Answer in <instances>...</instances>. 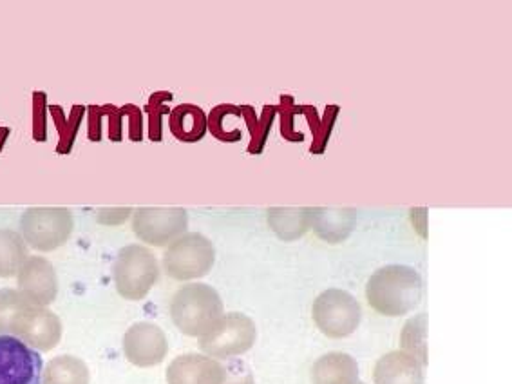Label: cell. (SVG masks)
<instances>
[{
  "label": "cell",
  "mask_w": 512,
  "mask_h": 384,
  "mask_svg": "<svg viewBox=\"0 0 512 384\" xmlns=\"http://www.w3.org/2000/svg\"><path fill=\"white\" fill-rule=\"evenodd\" d=\"M373 381L375 384H424V365L404 350L389 352L375 365Z\"/></svg>",
  "instance_id": "cell-14"
},
{
  "label": "cell",
  "mask_w": 512,
  "mask_h": 384,
  "mask_svg": "<svg viewBox=\"0 0 512 384\" xmlns=\"http://www.w3.org/2000/svg\"><path fill=\"white\" fill-rule=\"evenodd\" d=\"M89 379L86 363L75 356L55 357L42 372V384H89Z\"/></svg>",
  "instance_id": "cell-18"
},
{
  "label": "cell",
  "mask_w": 512,
  "mask_h": 384,
  "mask_svg": "<svg viewBox=\"0 0 512 384\" xmlns=\"http://www.w3.org/2000/svg\"><path fill=\"white\" fill-rule=\"evenodd\" d=\"M357 384H364V383H357Z\"/></svg>",
  "instance_id": "cell-34"
},
{
  "label": "cell",
  "mask_w": 512,
  "mask_h": 384,
  "mask_svg": "<svg viewBox=\"0 0 512 384\" xmlns=\"http://www.w3.org/2000/svg\"><path fill=\"white\" fill-rule=\"evenodd\" d=\"M172 95L163 91V93H154L149 100V104L145 107V111L149 113V138L152 142H162V118L165 113H169L167 102H171Z\"/></svg>",
  "instance_id": "cell-26"
},
{
  "label": "cell",
  "mask_w": 512,
  "mask_h": 384,
  "mask_svg": "<svg viewBox=\"0 0 512 384\" xmlns=\"http://www.w3.org/2000/svg\"><path fill=\"white\" fill-rule=\"evenodd\" d=\"M124 111L129 115V120H131V124H129V135H131V140H134V142H140L143 138L142 111H140L136 106H125Z\"/></svg>",
  "instance_id": "cell-32"
},
{
  "label": "cell",
  "mask_w": 512,
  "mask_h": 384,
  "mask_svg": "<svg viewBox=\"0 0 512 384\" xmlns=\"http://www.w3.org/2000/svg\"><path fill=\"white\" fill-rule=\"evenodd\" d=\"M223 384H256L254 383V375L248 370L247 365L243 363H234L227 366V377Z\"/></svg>",
  "instance_id": "cell-30"
},
{
  "label": "cell",
  "mask_w": 512,
  "mask_h": 384,
  "mask_svg": "<svg viewBox=\"0 0 512 384\" xmlns=\"http://www.w3.org/2000/svg\"><path fill=\"white\" fill-rule=\"evenodd\" d=\"M216 263L212 241L200 232H185L163 256V269L176 281L205 278Z\"/></svg>",
  "instance_id": "cell-6"
},
{
  "label": "cell",
  "mask_w": 512,
  "mask_h": 384,
  "mask_svg": "<svg viewBox=\"0 0 512 384\" xmlns=\"http://www.w3.org/2000/svg\"><path fill=\"white\" fill-rule=\"evenodd\" d=\"M227 366L218 359L201 354H185L176 357L167 368L169 384H223Z\"/></svg>",
  "instance_id": "cell-13"
},
{
  "label": "cell",
  "mask_w": 512,
  "mask_h": 384,
  "mask_svg": "<svg viewBox=\"0 0 512 384\" xmlns=\"http://www.w3.org/2000/svg\"><path fill=\"white\" fill-rule=\"evenodd\" d=\"M337 115H339V107L337 106H328L326 107V111H324L323 118H321V122H319V127H317V131L313 133V144H312V153L313 154H323L324 149H326V145L330 142V135H332L333 125H335V120H337Z\"/></svg>",
  "instance_id": "cell-27"
},
{
  "label": "cell",
  "mask_w": 512,
  "mask_h": 384,
  "mask_svg": "<svg viewBox=\"0 0 512 384\" xmlns=\"http://www.w3.org/2000/svg\"><path fill=\"white\" fill-rule=\"evenodd\" d=\"M11 336L19 337L37 352H49L62 339V321L49 308L29 303L15 319Z\"/></svg>",
  "instance_id": "cell-10"
},
{
  "label": "cell",
  "mask_w": 512,
  "mask_h": 384,
  "mask_svg": "<svg viewBox=\"0 0 512 384\" xmlns=\"http://www.w3.org/2000/svg\"><path fill=\"white\" fill-rule=\"evenodd\" d=\"M104 113L109 115V122H111L109 124V138L113 142H120L122 140V115H124V111L118 109V107L105 106Z\"/></svg>",
  "instance_id": "cell-31"
},
{
  "label": "cell",
  "mask_w": 512,
  "mask_h": 384,
  "mask_svg": "<svg viewBox=\"0 0 512 384\" xmlns=\"http://www.w3.org/2000/svg\"><path fill=\"white\" fill-rule=\"evenodd\" d=\"M102 116H104V107H89V138L93 142L102 140Z\"/></svg>",
  "instance_id": "cell-33"
},
{
  "label": "cell",
  "mask_w": 512,
  "mask_h": 384,
  "mask_svg": "<svg viewBox=\"0 0 512 384\" xmlns=\"http://www.w3.org/2000/svg\"><path fill=\"white\" fill-rule=\"evenodd\" d=\"M257 339L256 323L241 312L223 314L198 341L201 352L214 359H232L248 352Z\"/></svg>",
  "instance_id": "cell-5"
},
{
  "label": "cell",
  "mask_w": 512,
  "mask_h": 384,
  "mask_svg": "<svg viewBox=\"0 0 512 384\" xmlns=\"http://www.w3.org/2000/svg\"><path fill=\"white\" fill-rule=\"evenodd\" d=\"M44 361L15 336H0V384H42Z\"/></svg>",
  "instance_id": "cell-9"
},
{
  "label": "cell",
  "mask_w": 512,
  "mask_h": 384,
  "mask_svg": "<svg viewBox=\"0 0 512 384\" xmlns=\"http://www.w3.org/2000/svg\"><path fill=\"white\" fill-rule=\"evenodd\" d=\"M313 384H357L359 365L353 357L332 352L319 357L312 368Z\"/></svg>",
  "instance_id": "cell-15"
},
{
  "label": "cell",
  "mask_w": 512,
  "mask_h": 384,
  "mask_svg": "<svg viewBox=\"0 0 512 384\" xmlns=\"http://www.w3.org/2000/svg\"><path fill=\"white\" fill-rule=\"evenodd\" d=\"M29 301L15 288H0V336H11V328Z\"/></svg>",
  "instance_id": "cell-23"
},
{
  "label": "cell",
  "mask_w": 512,
  "mask_h": 384,
  "mask_svg": "<svg viewBox=\"0 0 512 384\" xmlns=\"http://www.w3.org/2000/svg\"><path fill=\"white\" fill-rule=\"evenodd\" d=\"M169 352L167 336L154 323H136L125 332L124 354L134 366L149 368L162 363Z\"/></svg>",
  "instance_id": "cell-11"
},
{
  "label": "cell",
  "mask_w": 512,
  "mask_h": 384,
  "mask_svg": "<svg viewBox=\"0 0 512 384\" xmlns=\"http://www.w3.org/2000/svg\"><path fill=\"white\" fill-rule=\"evenodd\" d=\"M424 283L417 270L406 265H388L377 270L366 287L370 307L382 316H406L420 305Z\"/></svg>",
  "instance_id": "cell-1"
},
{
  "label": "cell",
  "mask_w": 512,
  "mask_h": 384,
  "mask_svg": "<svg viewBox=\"0 0 512 384\" xmlns=\"http://www.w3.org/2000/svg\"><path fill=\"white\" fill-rule=\"evenodd\" d=\"M279 109H281V133H283V136L286 140H292V142H303L304 135L294 133L295 107L292 106V100H290V106H286L285 96H283Z\"/></svg>",
  "instance_id": "cell-29"
},
{
  "label": "cell",
  "mask_w": 512,
  "mask_h": 384,
  "mask_svg": "<svg viewBox=\"0 0 512 384\" xmlns=\"http://www.w3.org/2000/svg\"><path fill=\"white\" fill-rule=\"evenodd\" d=\"M313 209H270L268 221L279 238L297 240L312 227Z\"/></svg>",
  "instance_id": "cell-20"
},
{
  "label": "cell",
  "mask_w": 512,
  "mask_h": 384,
  "mask_svg": "<svg viewBox=\"0 0 512 384\" xmlns=\"http://www.w3.org/2000/svg\"><path fill=\"white\" fill-rule=\"evenodd\" d=\"M221 316V296L216 288L205 283H189L181 287L172 298V323L185 336H203Z\"/></svg>",
  "instance_id": "cell-2"
},
{
  "label": "cell",
  "mask_w": 512,
  "mask_h": 384,
  "mask_svg": "<svg viewBox=\"0 0 512 384\" xmlns=\"http://www.w3.org/2000/svg\"><path fill=\"white\" fill-rule=\"evenodd\" d=\"M427 316L413 317L409 319L408 325L402 330V350L409 352L413 356L422 357V365L427 363Z\"/></svg>",
  "instance_id": "cell-22"
},
{
  "label": "cell",
  "mask_w": 512,
  "mask_h": 384,
  "mask_svg": "<svg viewBox=\"0 0 512 384\" xmlns=\"http://www.w3.org/2000/svg\"><path fill=\"white\" fill-rule=\"evenodd\" d=\"M35 125H33V136L38 142H46V95L35 93Z\"/></svg>",
  "instance_id": "cell-28"
},
{
  "label": "cell",
  "mask_w": 512,
  "mask_h": 384,
  "mask_svg": "<svg viewBox=\"0 0 512 384\" xmlns=\"http://www.w3.org/2000/svg\"><path fill=\"white\" fill-rule=\"evenodd\" d=\"M19 292L37 307H48L58 296L57 272L51 261L31 256L19 270Z\"/></svg>",
  "instance_id": "cell-12"
},
{
  "label": "cell",
  "mask_w": 512,
  "mask_h": 384,
  "mask_svg": "<svg viewBox=\"0 0 512 384\" xmlns=\"http://www.w3.org/2000/svg\"><path fill=\"white\" fill-rule=\"evenodd\" d=\"M189 214L180 207H142L133 216V231L152 247H165L187 231Z\"/></svg>",
  "instance_id": "cell-8"
},
{
  "label": "cell",
  "mask_w": 512,
  "mask_h": 384,
  "mask_svg": "<svg viewBox=\"0 0 512 384\" xmlns=\"http://www.w3.org/2000/svg\"><path fill=\"white\" fill-rule=\"evenodd\" d=\"M113 278L122 298L142 301L160 278V265L151 250L143 245H127L116 256Z\"/></svg>",
  "instance_id": "cell-3"
},
{
  "label": "cell",
  "mask_w": 512,
  "mask_h": 384,
  "mask_svg": "<svg viewBox=\"0 0 512 384\" xmlns=\"http://www.w3.org/2000/svg\"><path fill=\"white\" fill-rule=\"evenodd\" d=\"M313 321L324 336L332 339L348 337L359 328L362 321V310L359 301L350 292L341 288L324 290L319 298L313 301Z\"/></svg>",
  "instance_id": "cell-7"
},
{
  "label": "cell",
  "mask_w": 512,
  "mask_h": 384,
  "mask_svg": "<svg viewBox=\"0 0 512 384\" xmlns=\"http://www.w3.org/2000/svg\"><path fill=\"white\" fill-rule=\"evenodd\" d=\"M51 111H53V116H55V120H57V129L58 133H60L57 151L62 154L69 153L71 147L75 144L76 133H78L80 122H82V118L86 115V107H73V113L69 115V120H64L62 107H51Z\"/></svg>",
  "instance_id": "cell-24"
},
{
  "label": "cell",
  "mask_w": 512,
  "mask_h": 384,
  "mask_svg": "<svg viewBox=\"0 0 512 384\" xmlns=\"http://www.w3.org/2000/svg\"><path fill=\"white\" fill-rule=\"evenodd\" d=\"M355 225V211L353 209H313L312 227L328 243H339L346 236H350Z\"/></svg>",
  "instance_id": "cell-17"
},
{
  "label": "cell",
  "mask_w": 512,
  "mask_h": 384,
  "mask_svg": "<svg viewBox=\"0 0 512 384\" xmlns=\"http://www.w3.org/2000/svg\"><path fill=\"white\" fill-rule=\"evenodd\" d=\"M238 106L232 104H221V106L214 107L207 124H209L210 133L216 136L221 142H239L243 138L241 131H228L227 118L230 113H234Z\"/></svg>",
  "instance_id": "cell-25"
},
{
  "label": "cell",
  "mask_w": 512,
  "mask_h": 384,
  "mask_svg": "<svg viewBox=\"0 0 512 384\" xmlns=\"http://www.w3.org/2000/svg\"><path fill=\"white\" fill-rule=\"evenodd\" d=\"M239 109H241V115L245 116L250 135H252V142L248 145V151L252 154H259L265 149L266 138L272 131V124H274L279 107L266 106L265 111L261 113V118L256 115L254 107L241 106Z\"/></svg>",
  "instance_id": "cell-21"
},
{
  "label": "cell",
  "mask_w": 512,
  "mask_h": 384,
  "mask_svg": "<svg viewBox=\"0 0 512 384\" xmlns=\"http://www.w3.org/2000/svg\"><path fill=\"white\" fill-rule=\"evenodd\" d=\"M171 133L176 136L180 142L194 144L200 142L201 138L207 133L209 124H207V115L203 109L194 104H180L171 111Z\"/></svg>",
  "instance_id": "cell-16"
},
{
  "label": "cell",
  "mask_w": 512,
  "mask_h": 384,
  "mask_svg": "<svg viewBox=\"0 0 512 384\" xmlns=\"http://www.w3.org/2000/svg\"><path fill=\"white\" fill-rule=\"evenodd\" d=\"M73 229V212L64 207H33L20 218L22 238L38 252H51L66 245Z\"/></svg>",
  "instance_id": "cell-4"
},
{
  "label": "cell",
  "mask_w": 512,
  "mask_h": 384,
  "mask_svg": "<svg viewBox=\"0 0 512 384\" xmlns=\"http://www.w3.org/2000/svg\"><path fill=\"white\" fill-rule=\"evenodd\" d=\"M28 245L22 234L0 229V278H13L28 260Z\"/></svg>",
  "instance_id": "cell-19"
}]
</instances>
